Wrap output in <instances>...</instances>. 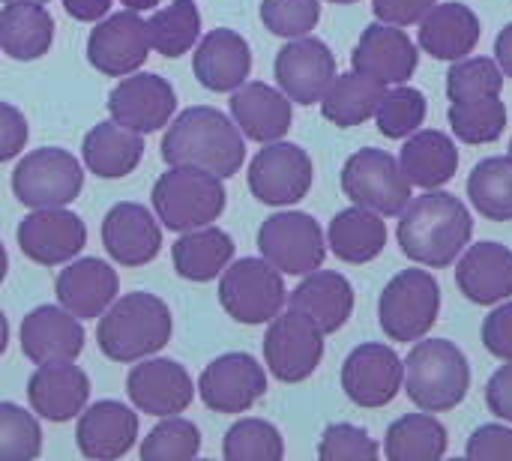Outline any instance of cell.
I'll return each instance as SVG.
<instances>
[{
  "label": "cell",
  "instance_id": "33",
  "mask_svg": "<svg viewBox=\"0 0 512 461\" xmlns=\"http://www.w3.org/2000/svg\"><path fill=\"white\" fill-rule=\"evenodd\" d=\"M327 246L345 264H369L387 246V225L381 213L354 204L333 216L327 228Z\"/></svg>",
  "mask_w": 512,
  "mask_h": 461
},
{
  "label": "cell",
  "instance_id": "23",
  "mask_svg": "<svg viewBox=\"0 0 512 461\" xmlns=\"http://www.w3.org/2000/svg\"><path fill=\"white\" fill-rule=\"evenodd\" d=\"M30 408L48 423H69L87 408L90 378L75 363H45L27 381Z\"/></svg>",
  "mask_w": 512,
  "mask_h": 461
},
{
  "label": "cell",
  "instance_id": "47",
  "mask_svg": "<svg viewBox=\"0 0 512 461\" xmlns=\"http://www.w3.org/2000/svg\"><path fill=\"white\" fill-rule=\"evenodd\" d=\"M318 459L321 461H375L378 459V444L369 438L366 429L354 423H333L324 429L321 444H318Z\"/></svg>",
  "mask_w": 512,
  "mask_h": 461
},
{
  "label": "cell",
  "instance_id": "7",
  "mask_svg": "<svg viewBox=\"0 0 512 461\" xmlns=\"http://www.w3.org/2000/svg\"><path fill=\"white\" fill-rule=\"evenodd\" d=\"M288 300L282 273L267 258H240L222 270L219 303L240 324H270Z\"/></svg>",
  "mask_w": 512,
  "mask_h": 461
},
{
  "label": "cell",
  "instance_id": "45",
  "mask_svg": "<svg viewBox=\"0 0 512 461\" xmlns=\"http://www.w3.org/2000/svg\"><path fill=\"white\" fill-rule=\"evenodd\" d=\"M42 453V429L33 414L0 402V461H30Z\"/></svg>",
  "mask_w": 512,
  "mask_h": 461
},
{
  "label": "cell",
  "instance_id": "30",
  "mask_svg": "<svg viewBox=\"0 0 512 461\" xmlns=\"http://www.w3.org/2000/svg\"><path fill=\"white\" fill-rule=\"evenodd\" d=\"M480 42V18L471 6L435 3L420 18V48L435 60H462Z\"/></svg>",
  "mask_w": 512,
  "mask_h": 461
},
{
  "label": "cell",
  "instance_id": "60",
  "mask_svg": "<svg viewBox=\"0 0 512 461\" xmlns=\"http://www.w3.org/2000/svg\"><path fill=\"white\" fill-rule=\"evenodd\" d=\"M510 156H512V141H510Z\"/></svg>",
  "mask_w": 512,
  "mask_h": 461
},
{
  "label": "cell",
  "instance_id": "19",
  "mask_svg": "<svg viewBox=\"0 0 512 461\" xmlns=\"http://www.w3.org/2000/svg\"><path fill=\"white\" fill-rule=\"evenodd\" d=\"M417 63H420V51L408 39V33L384 21L369 24L351 54L354 72L375 78L381 84H405L408 78H414Z\"/></svg>",
  "mask_w": 512,
  "mask_h": 461
},
{
  "label": "cell",
  "instance_id": "53",
  "mask_svg": "<svg viewBox=\"0 0 512 461\" xmlns=\"http://www.w3.org/2000/svg\"><path fill=\"white\" fill-rule=\"evenodd\" d=\"M63 9L75 18V21H99L108 15L111 0H63Z\"/></svg>",
  "mask_w": 512,
  "mask_h": 461
},
{
  "label": "cell",
  "instance_id": "35",
  "mask_svg": "<svg viewBox=\"0 0 512 461\" xmlns=\"http://www.w3.org/2000/svg\"><path fill=\"white\" fill-rule=\"evenodd\" d=\"M174 270L189 282H210L216 279L234 258V240L213 225L183 231V237L171 249Z\"/></svg>",
  "mask_w": 512,
  "mask_h": 461
},
{
  "label": "cell",
  "instance_id": "59",
  "mask_svg": "<svg viewBox=\"0 0 512 461\" xmlns=\"http://www.w3.org/2000/svg\"><path fill=\"white\" fill-rule=\"evenodd\" d=\"M330 3H357V0H330Z\"/></svg>",
  "mask_w": 512,
  "mask_h": 461
},
{
  "label": "cell",
  "instance_id": "40",
  "mask_svg": "<svg viewBox=\"0 0 512 461\" xmlns=\"http://www.w3.org/2000/svg\"><path fill=\"white\" fill-rule=\"evenodd\" d=\"M450 126L453 135L465 144H495L504 135L507 126V105L501 102V93L450 102Z\"/></svg>",
  "mask_w": 512,
  "mask_h": 461
},
{
  "label": "cell",
  "instance_id": "15",
  "mask_svg": "<svg viewBox=\"0 0 512 461\" xmlns=\"http://www.w3.org/2000/svg\"><path fill=\"white\" fill-rule=\"evenodd\" d=\"M198 393L216 414H246L258 399H264L267 375L249 354H222L201 372Z\"/></svg>",
  "mask_w": 512,
  "mask_h": 461
},
{
  "label": "cell",
  "instance_id": "34",
  "mask_svg": "<svg viewBox=\"0 0 512 461\" xmlns=\"http://www.w3.org/2000/svg\"><path fill=\"white\" fill-rule=\"evenodd\" d=\"M54 42V18L45 3H6L0 9V51L12 60H39Z\"/></svg>",
  "mask_w": 512,
  "mask_h": 461
},
{
  "label": "cell",
  "instance_id": "6",
  "mask_svg": "<svg viewBox=\"0 0 512 461\" xmlns=\"http://www.w3.org/2000/svg\"><path fill=\"white\" fill-rule=\"evenodd\" d=\"M441 315V285L429 270L396 273L378 300V321L393 342H420Z\"/></svg>",
  "mask_w": 512,
  "mask_h": 461
},
{
  "label": "cell",
  "instance_id": "31",
  "mask_svg": "<svg viewBox=\"0 0 512 461\" xmlns=\"http://www.w3.org/2000/svg\"><path fill=\"white\" fill-rule=\"evenodd\" d=\"M399 165H402L405 177L411 180V186L441 189L459 171V150H456L453 138L444 135L441 129H417L405 141V147L399 153Z\"/></svg>",
  "mask_w": 512,
  "mask_h": 461
},
{
  "label": "cell",
  "instance_id": "37",
  "mask_svg": "<svg viewBox=\"0 0 512 461\" xmlns=\"http://www.w3.org/2000/svg\"><path fill=\"white\" fill-rule=\"evenodd\" d=\"M450 447V435L429 411L399 417L384 438V456L390 461H438Z\"/></svg>",
  "mask_w": 512,
  "mask_h": 461
},
{
  "label": "cell",
  "instance_id": "26",
  "mask_svg": "<svg viewBox=\"0 0 512 461\" xmlns=\"http://www.w3.org/2000/svg\"><path fill=\"white\" fill-rule=\"evenodd\" d=\"M138 438V414L120 402H96L81 411L75 444L81 456L96 461H111L126 456Z\"/></svg>",
  "mask_w": 512,
  "mask_h": 461
},
{
  "label": "cell",
  "instance_id": "2",
  "mask_svg": "<svg viewBox=\"0 0 512 461\" xmlns=\"http://www.w3.org/2000/svg\"><path fill=\"white\" fill-rule=\"evenodd\" d=\"M162 159L180 168H198L216 177H234L246 162V141L222 111L198 105L183 111L162 138Z\"/></svg>",
  "mask_w": 512,
  "mask_h": 461
},
{
  "label": "cell",
  "instance_id": "57",
  "mask_svg": "<svg viewBox=\"0 0 512 461\" xmlns=\"http://www.w3.org/2000/svg\"><path fill=\"white\" fill-rule=\"evenodd\" d=\"M6 270H9V255H6V249H3V243H0V282L6 279Z\"/></svg>",
  "mask_w": 512,
  "mask_h": 461
},
{
  "label": "cell",
  "instance_id": "39",
  "mask_svg": "<svg viewBox=\"0 0 512 461\" xmlns=\"http://www.w3.org/2000/svg\"><path fill=\"white\" fill-rule=\"evenodd\" d=\"M150 48L162 57H183L201 36V12L195 0H171L168 6L156 9L147 21Z\"/></svg>",
  "mask_w": 512,
  "mask_h": 461
},
{
  "label": "cell",
  "instance_id": "4",
  "mask_svg": "<svg viewBox=\"0 0 512 461\" xmlns=\"http://www.w3.org/2000/svg\"><path fill=\"white\" fill-rule=\"evenodd\" d=\"M408 399L429 414L453 411L471 390V366L459 345L447 339H420L405 357Z\"/></svg>",
  "mask_w": 512,
  "mask_h": 461
},
{
  "label": "cell",
  "instance_id": "18",
  "mask_svg": "<svg viewBox=\"0 0 512 461\" xmlns=\"http://www.w3.org/2000/svg\"><path fill=\"white\" fill-rule=\"evenodd\" d=\"M15 237H18V249L30 261L42 267H57L72 261L84 249L87 228L75 213L63 207H39L21 219Z\"/></svg>",
  "mask_w": 512,
  "mask_h": 461
},
{
  "label": "cell",
  "instance_id": "41",
  "mask_svg": "<svg viewBox=\"0 0 512 461\" xmlns=\"http://www.w3.org/2000/svg\"><path fill=\"white\" fill-rule=\"evenodd\" d=\"M429 114V102L417 87L396 84L387 90L375 108V123L384 138H408L414 135Z\"/></svg>",
  "mask_w": 512,
  "mask_h": 461
},
{
  "label": "cell",
  "instance_id": "49",
  "mask_svg": "<svg viewBox=\"0 0 512 461\" xmlns=\"http://www.w3.org/2000/svg\"><path fill=\"white\" fill-rule=\"evenodd\" d=\"M480 336H483V345L492 357L512 360V303H504L486 315Z\"/></svg>",
  "mask_w": 512,
  "mask_h": 461
},
{
  "label": "cell",
  "instance_id": "25",
  "mask_svg": "<svg viewBox=\"0 0 512 461\" xmlns=\"http://www.w3.org/2000/svg\"><path fill=\"white\" fill-rule=\"evenodd\" d=\"M459 291L477 306H495L512 297V249L504 243L468 246L456 264Z\"/></svg>",
  "mask_w": 512,
  "mask_h": 461
},
{
  "label": "cell",
  "instance_id": "24",
  "mask_svg": "<svg viewBox=\"0 0 512 461\" xmlns=\"http://www.w3.org/2000/svg\"><path fill=\"white\" fill-rule=\"evenodd\" d=\"M288 309L306 315L324 336L342 330L354 315V288L336 270H312L291 291Z\"/></svg>",
  "mask_w": 512,
  "mask_h": 461
},
{
  "label": "cell",
  "instance_id": "11",
  "mask_svg": "<svg viewBox=\"0 0 512 461\" xmlns=\"http://www.w3.org/2000/svg\"><path fill=\"white\" fill-rule=\"evenodd\" d=\"M324 360V333L300 312H279L264 333V363L282 384H300Z\"/></svg>",
  "mask_w": 512,
  "mask_h": 461
},
{
  "label": "cell",
  "instance_id": "16",
  "mask_svg": "<svg viewBox=\"0 0 512 461\" xmlns=\"http://www.w3.org/2000/svg\"><path fill=\"white\" fill-rule=\"evenodd\" d=\"M276 81L291 102L315 105L336 78V57L327 42L315 36H297L279 48L273 63Z\"/></svg>",
  "mask_w": 512,
  "mask_h": 461
},
{
  "label": "cell",
  "instance_id": "52",
  "mask_svg": "<svg viewBox=\"0 0 512 461\" xmlns=\"http://www.w3.org/2000/svg\"><path fill=\"white\" fill-rule=\"evenodd\" d=\"M486 405L495 417L512 423V360L501 366L486 384Z\"/></svg>",
  "mask_w": 512,
  "mask_h": 461
},
{
  "label": "cell",
  "instance_id": "58",
  "mask_svg": "<svg viewBox=\"0 0 512 461\" xmlns=\"http://www.w3.org/2000/svg\"><path fill=\"white\" fill-rule=\"evenodd\" d=\"M3 3H48V0H3Z\"/></svg>",
  "mask_w": 512,
  "mask_h": 461
},
{
  "label": "cell",
  "instance_id": "12",
  "mask_svg": "<svg viewBox=\"0 0 512 461\" xmlns=\"http://www.w3.org/2000/svg\"><path fill=\"white\" fill-rule=\"evenodd\" d=\"M312 159L303 147L270 141L264 150L255 153L249 165V189L261 204L288 207L309 195L312 189Z\"/></svg>",
  "mask_w": 512,
  "mask_h": 461
},
{
  "label": "cell",
  "instance_id": "44",
  "mask_svg": "<svg viewBox=\"0 0 512 461\" xmlns=\"http://www.w3.org/2000/svg\"><path fill=\"white\" fill-rule=\"evenodd\" d=\"M501 90H504V72L498 60L492 57H462V60H453L447 72L450 102H465V99H477V96H489Z\"/></svg>",
  "mask_w": 512,
  "mask_h": 461
},
{
  "label": "cell",
  "instance_id": "56",
  "mask_svg": "<svg viewBox=\"0 0 512 461\" xmlns=\"http://www.w3.org/2000/svg\"><path fill=\"white\" fill-rule=\"evenodd\" d=\"M6 345H9V321H6V315L0 312V354L6 351Z\"/></svg>",
  "mask_w": 512,
  "mask_h": 461
},
{
  "label": "cell",
  "instance_id": "50",
  "mask_svg": "<svg viewBox=\"0 0 512 461\" xmlns=\"http://www.w3.org/2000/svg\"><path fill=\"white\" fill-rule=\"evenodd\" d=\"M27 120L24 114L9 105V102H0V162H9L15 159L24 144H27Z\"/></svg>",
  "mask_w": 512,
  "mask_h": 461
},
{
  "label": "cell",
  "instance_id": "43",
  "mask_svg": "<svg viewBox=\"0 0 512 461\" xmlns=\"http://www.w3.org/2000/svg\"><path fill=\"white\" fill-rule=\"evenodd\" d=\"M201 453V432L183 417H162L141 444L144 461H189Z\"/></svg>",
  "mask_w": 512,
  "mask_h": 461
},
{
  "label": "cell",
  "instance_id": "3",
  "mask_svg": "<svg viewBox=\"0 0 512 461\" xmlns=\"http://www.w3.org/2000/svg\"><path fill=\"white\" fill-rule=\"evenodd\" d=\"M174 321L168 306L144 291L126 294L99 315L96 342L114 363H138L162 351L171 339Z\"/></svg>",
  "mask_w": 512,
  "mask_h": 461
},
{
  "label": "cell",
  "instance_id": "51",
  "mask_svg": "<svg viewBox=\"0 0 512 461\" xmlns=\"http://www.w3.org/2000/svg\"><path fill=\"white\" fill-rule=\"evenodd\" d=\"M438 0H372V12L384 24L396 27H411L420 24V18L435 6Z\"/></svg>",
  "mask_w": 512,
  "mask_h": 461
},
{
  "label": "cell",
  "instance_id": "48",
  "mask_svg": "<svg viewBox=\"0 0 512 461\" xmlns=\"http://www.w3.org/2000/svg\"><path fill=\"white\" fill-rule=\"evenodd\" d=\"M465 456L474 461H512V429L501 423L480 426L468 438Z\"/></svg>",
  "mask_w": 512,
  "mask_h": 461
},
{
  "label": "cell",
  "instance_id": "13",
  "mask_svg": "<svg viewBox=\"0 0 512 461\" xmlns=\"http://www.w3.org/2000/svg\"><path fill=\"white\" fill-rule=\"evenodd\" d=\"M405 384V360L390 345H357L342 363V390L360 408L390 405Z\"/></svg>",
  "mask_w": 512,
  "mask_h": 461
},
{
  "label": "cell",
  "instance_id": "22",
  "mask_svg": "<svg viewBox=\"0 0 512 461\" xmlns=\"http://www.w3.org/2000/svg\"><path fill=\"white\" fill-rule=\"evenodd\" d=\"M105 252L120 267H144L162 249V228L141 204H114L102 222Z\"/></svg>",
  "mask_w": 512,
  "mask_h": 461
},
{
  "label": "cell",
  "instance_id": "28",
  "mask_svg": "<svg viewBox=\"0 0 512 461\" xmlns=\"http://www.w3.org/2000/svg\"><path fill=\"white\" fill-rule=\"evenodd\" d=\"M231 117L246 138L258 144H270L288 135L294 111H291V99L282 90L264 81H246L231 93Z\"/></svg>",
  "mask_w": 512,
  "mask_h": 461
},
{
  "label": "cell",
  "instance_id": "14",
  "mask_svg": "<svg viewBox=\"0 0 512 461\" xmlns=\"http://www.w3.org/2000/svg\"><path fill=\"white\" fill-rule=\"evenodd\" d=\"M150 57V36L147 21L138 18V12L126 9L105 21H99L87 39V60L96 72L123 78L144 66Z\"/></svg>",
  "mask_w": 512,
  "mask_h": 461
},
{
  "label": "cell",
  "instance_id": "20",
  "mask_svg": "<svg viewBox=\"0 0 512 461\" xmlns=\"http://www.w3.org/2000/svg\"><path fill=\"white\" fill-rule=\"evenodd\" d=\"M126 393L132 405L150 417H177L192 405L195 384L174 360H144L129 372Z\"/></svg>",
  "mask_w": 512,
  "mask_h": 461
},
{
  "label": "cell",
  "instance_id": "32",
  "mask_svg": "<svg viewBox=\"0 0 512 461\" xmlns=\"http://www.w3.org/2000/svg\"><path fill=\"white\" fill-rule=\"evenodd\" d=\"M84 165L102 180H120L132 174L144 156V138L114 120L96 123L81 144Z\"/></svg>",
  "mask_w": 512,
  "mask_h": 461
},
{
  "label": "cell",
  "instance_id": "21",
  "mask_svg": "<svg viewBox=\"0 0 512 461\" xmlns=\"http://www.w3.org/2000/svg\"><path fill=\"white\" fill-rule=\"evenodd\" d=\"M84 348L81 321L63 306H39L21 321V354L36 363H75Z\"/></svg>",
  "mask_w": 512,
  "mask_h": 461
},
{
  "label": "cell",
  "instance_id": "5",
  "mask_svg": "<svg viewBox=\"0 0 512 461\" xmlns=\"http://www.w3.org/2000/svg\"><path fill=\"white\" fill-rule=\"evenodd\" d=\"M228 192L222 177L171 165L153 186V210L168 231H192L216 222L225 210Z\"/></svg>",
  "mask_w": 512,
  "mask_h": 461
},
{
  "label": "cell",
  "instance_id": "17",
  "mask_svg": "<svg viewBox=\"0 0 512 461\" xmlns=\"http://www.w3.org/2000/svg\"><path fill=\"white\" fill-rule=\"evenodd\" d=\"M174 108H177L174 87L168 84V78L153 72H135L108 93L111 120L138 135L168 126Z\"/></svg>",
  "mask_w": 512,
  "mask_h": 461
},
{
  "label": "cell",
  "instance_id": "10",
  "mask_svg": "<svg viewBox=\"0 0 512 461\" xmlns=\"http://www.w3.org/2000/svg\"><path fill=\"white\" fill-rule=\"evenodd\" d=\"M258 249L261 258H267L279 273L288 276H306L318 270L327 258L321 225L315 222V216L300 210H285L264 219L258 231Z\"/></svg>",
  "mask_w": 512,
  "mask_h": 461
},
{
  "label": "cell",
  "instance_id": "55",
  "mask_svg": "<svg viewBox=\"0 0 512 461\" xmlns=\"http://www.w3.org/2000/svg\"><path fill=\"white\" fill-rule=\"evenodd\" d=\"M120 3L132 12H147V9H156L162 0H120Z\"/></svg>",
  "mask_w": 512,
  "mask_h": 461
},
{
  "label": "cell",
  "instance_id": "38",
  "mask_svg": "<svg viewBox=\"0 0 512 461\" xmlns=\"http://www.w3.org/2000/svg\"><path fill=\"white\" fill-rule=\"evenodd\" d=\"M471 204L492 222H512V156H489L468 177Z\"/></svg>",
  "mask_w": 512,
  "mask_h": 461
},
{
  "label": "cell",
  "instance_id": "46",
  "mask_svg": "<svg viewBox=\"0 0 512 461\" xmlns=\"http://www.w3.org/2000/svg\"><path fill=\"white\" fill-rule=\"evenodd\" d=\"M321 3L318 0H264L261 21L273 36L297 39L309 36L318 27Z\"/></svg>",
  "mask_w": 512,
  "mask_h": 461
},
{
  "label": "cell",
  "instance_id": "27",
  "mask_svg": "<svg viewBox=\"0 0 512 461\" xmlns=\"http://www.w3.org/2000/svg\"><path fill=\"white\" fill-rule=\"evenodd\" d=\"M54 291L66 312H72L78 321H93L117 300L120 279L111 264L99 258H81L60 270Z\"/></svg>",
  "mask_w": 512,
  "mask_h": 461
},
{
  "label": "cell",
  "instance_id": "1",
  "mask_svg": "<svg viewBox=\"0 0 512 461\" xmlns=\"http://www.w3.org/2000/svg\"><path fill=\"white\" fill-rule=\"evenodd\" d=\"M399 246L405 258L423 267H450L474 237V219L468 204L450 192L429 189L420 198H411L399 213Z\"/></svg>",
  "mask_w": 512,
  "mask_h": 461
},
{
  "label": "cell",
  "instance_id": "8",
  "mask_svg": "<svg viewBox=\"0 0 512 461\" xmlns=\"http://www.w3.org/2000/svg\"><path fill=\"white\" fill-rule=\"evenodd\" d=\"M342 192L381 216H399L411 201V180L399 159L378 147H363L342 168Z\"/></svg>",
  "mask_w": 512,
  "mask_h": 461
},
{
  "label": "cell",
  "instance_id": "29",
  "mask_svg": "<svg viewBox=\"0 0 512 461\" xmlns=\"http://www.w3.org/2000/svg\"><path fill=\"white\" fill-rule=\"evenodd\" d=\"M195 78L213 93H234L252 72V48L237 30H210L192 60Z\"/></svg>",
  "mask_w": 512,
  "mask_h": 461
},
{
  "label": "cell",
  "instance_id": "42",
  "mask_svg": "<svg viewBox=\"0 0 512 461\" xmlns=\"http://www.w3.org/2000/svg\"><path fill=\"white\" fill-rule=\"evenodd\" d=\"M222 456L228 461H279L285 456V441L273 423L249 417L228 429Z\"/></svg>",
  "mask_w": 512,
  "mask_h": 461
},
{
  "label": "cell",
  "instance_id": "9",
  "mask_svg": "<svg viewBox=\"0 0 512 461\" xmlns=\"http://www.w3.org/2000/svg\"><path fill=\"white\" fill-rule=\"evenodd\" d=\"M84 171L69 150L42 147L27 153L12 171V192L24 207H66L78 198Z\"/></svg>",
  "mask_w": 512,
  "mask_h": 461
},
{
  "label": "cell",
  "instance_id": "54",
  "mask_svg": "<svg viewBox=\"0 0 512 461\" xmlns=\"http://www.w3.org/2000/svg\"><path fill=\"white\" fill-rule=\"evenodd\" d=\"M495 60H498L501 72L512 78V24H507L495 39Z\"/></svg>",
  "mask_w": 512,
  "mask_h": 461
},
{
  "label": "cell",
  "instance_id": "36",
  "mask_svg": "<svg viewBox=\"0 0 512 461\" xmlns=\"http://www.w3.org/2000/svg\"><path fill=\"white\" fill-rule=\"evenodd\" d=\"M384 93H387V84H381L375 78H366L360 72H345V75H336L330 81V87L324 90L321 114L333 126L351 129V126L366 123L375 114Z\"/></svg>",
  "mask_w": 512,
  "mask_h": 461
}]
</instances>
